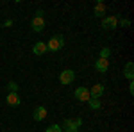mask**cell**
Returning <instances> with one entry per match:
<instances>
[{"mask_svg":"<svg viewBox=\"0 0 134 132\" xmlns=\"http://www.w3.org/2000/svg\"><path fill=\"white\" fill-rule=\"evenodd\" d=\"M63 47H64V38L61 34L52 36L48 39V43H47V50H50V52H57V50H61Z\"/></svg>","mask_w":134,"mask_h":132,"instance_id":"obj_1","label":"cell"},{"mask_svg":"<svg viewBox=\"0 0 134 132\" xmlns=\"http://www.w3.org/2000/svg\"><path fill=\"white\" fill-rule=\"evenodd\" d=\"M81 125H82V118H73V120H64L61 129L64 132H75L81 129Z\"/></svg>","mask_w":134,"mask_h":132,"instance_id":"obj_2","label":"cell"},{"mask_svg":"<svg viewBox=\"0 0 134 132\" xmlns=\"http://www.w3.org/2000/svg\"><path fill=\"white\" fill-rule=\"evenodd\" d=\"M73 79H75V71H73V70H63L61 75H59V82H61L63 86L72 84Z\"/></svg>","mask_w":134,"mask_h":132,"instance_id":"obj_3","label":"cell"},{"mask_svg":"<svg viewBox=\"0 0 134 132\" xmlns=\"http://www.w3.org/2000/svg\"><path fill=\"white\" fill-rule=\"evenodd\" d=\"M73 95H75V98H77L79 102H88V100H90V89H88V88H84V86L77 88Z\"/></svg>","mask_w":134,"mask_h":132,"instance_id":"obj_4","label":"cell"},{"mask_svg":"<svg viewBox=\"0 0 134 132\" xmlns=\"http://www.w3.org/2000/svg\"><path fill=\"white\" fill-rule=\"evenodd\" d=\"M31 27L34 32H41L45 29V20H43V16H34L31 21Z\"/></svg>","mask_w":134,"mask_h":132,"instance_id":"obj_5","label":"cell"},{"mask_svg":"<svg viewBox=\"0 0 134 132\" xmlns=\"http://www.w3.org/2000/svg\"><path fill=\"white\" fill-rule=\"evenodd\" d=\"M116 25H118V18H116V16H105V18L102 20V27L107 29V31L116 29Z\"/></svg>","mask_w":134,"mask_h":132,"instance_id":"obj_6","label":"cell"},{"mask_svg":"<svg viewBox=\"0 0 134 132\" xmlns=\"http://www.w3.org/2000/svg\"><path fill=\"white\" fill-rule=\"evenodd\" d=\"M34 122H43L45 118H47V107H43V105H40V107H36L34 109Z\"/></svg>","mask_w":134,"mask_h":132,"instance_id":"obj_7","label":"cell"},{"mask_svg":"<svg viewBox=\"0 0 134 132\" xmlns=\"http://www.w3.org/2000/svg\"><path fill=\"white\" fill-rule=\"evenodd\" d=\"M47 43L45 41H38L34 47H32V54L34 55H43V54H47Z\"/></svg>","mask_w":134,"mask_h":132,"instance_id":"obj_8","label":"cell"},{"mask_svg":"<svg viewBox=\"0 0 134 132\" xmlns=\"http://www.w3.org/2000/svg\"><path fill=\"white\" fill-rule=\"evenodd\" d=\"M5 102H7V105H9V107H18L21 100H20V96H18V93H7Z\"/></svg>","mask_w":134,"mask_h":132,"instance_id":"obj_9","label":"cell"},{"mask_svg":"<svg viewBox=\"0 0 134 132\" xmlns=\"http://www.w3.org/2000/svg\"><path fill=\"white\" fill-rule=\"evenodd\" d=\"M104 95V86L102 84H95L91 89H90V98H100Z\"/></svg>","mask_w":134,"mask_h":132,"instance_id":"obj_10","label":"cell"},{"mask_svg":"<svg viewBox=\"0 0 134 132\" xmlns=\"http://www.w3.org/2000/svg\"><path fill=\"white\" fill-rule=\"evenodd\" d=\"M95 68H97V70L98 71H107L109 70V59H102V57H98V59H97V62H95Z\"/></svg>","mask_w":134,"mask_h":132,"instance_id":"obj_11","label":"cell"},{"mask_svg":"<svg viewBox=\"0 0 134 132\" xmlns=\"http://www.w3.org/2000/svg\"><path fill=\"white\" fill-rule=\"evenodd\" d=\"M124 75L127 77V79H129V82H132V79H134V62H132V61H129L127 64H125Z\"/></svg>","mask_w":134,"mask_h":132,"instance_id":"obj_12","label":"cell"},{"mask_svg":"<svg viewBox=\"0 0 134 132\" xmlns=\"http://www.w3.org/2000/svg\"><path fill=\"white\" fill-rule=\"evenodd\" d=\"M86 104L90 105V109H93V111H97V109H100V107H102V104H100V100H98V98H90Z\"/></svg>","mask_w":134,"mask_h":132,"instance_id":"obj_13","label":"cell"},{"mask_svg":"<svg viewBox=\"0 0 134 132\" xmlns=\"http://www.w3.org/2000/svg\"><path fill=\"white\" fill-rule=\"evenodd\" d=\"M104 13H105V5H104L102 2H98L97 5H95V16H104Z\"/></svg>","mask_w":134,"mask_h":132,"instance_id":"obj_14","label":"cell"},{"mask_svg":"<svg viewBox=\"0 0 134 132\" xmlns=\"http://www.w3.org/2000/svg\"><path fill=\"white\" fill-rule=\"evenodd\" d=\"M109 55H111V48L109 47H104L102 50H100V57L102 59H109Z\"/></svg>","mask_w":134,"mask_h":132,"instance_id":"obj_15","label":"cell"},{"mask_svg":"<svg viewBox=\"0 0 134 132\" xmlns=\"http://www.w3.org/2000/svg\"><path fill=\"white\" fill-rule=\"evenodd\" d=\"M7 93H18V84L16 82H9L7 84Z\"/></svg>","mask_w":134,"mask_h":132,"instance_id":"obj_16","label":"cell"},{"mask_svg":"<svg viewBox=\"0 0 134 132\" xmlns=\"http://www.w3.org/2000/svg\"><path fill=\"white\" fill-rule=\"evenodd\" d=\"M45 132H63V129H61V125H50V127H47V130Z\"/></svg>","mask_w":134,"mask_h":132,"instance_id":"obj_17","label":"cell"},{"mask_svg":"<svg viewBox=\"0 0 134 132\" xmlns=\"http://www.w3.org/2000/svg\"><path fill=\"white\" fill-rule=\"evenodd\" d=\"M120 25H122V27H129V25H131V21L127 20V18H122V20H120Z\"/></svg>","mask_w":134,"mask_h":132,"instance_id":"obj_18","label":"cell"},{"mask_svg":"<svg viewBox=\"0 0 134 132\" xmlns=\"http://www.w3.org/2000/svg\"><path fill=\"white\" fill-rule=\"evenodd\" d=\"M129 93L134 95V82H129Z\"/></svg>","mask_w":134,"mask_h":132,"instance_id":"obj_19","label":"cell"},{"mask_svg":"<svg viewBox=\"0 0 134 132\" xmlns=\"http://www.w3.org/2000/svg\"><path fill=\"white\" fill-rule=\"evenodd\" d=\"M13 25V20H5L4 21V27H11Z\"/></svg>","mask_w":134,"mask_h":132,"instance_id":"obj_20","label":"cell"},{"mask_svg":"<svg viewBox=\"0 0 134 132\" xmlns=\"http://www.w3.org/2000/svg\"><path fill=\"white\" fill-rule=\"evenodd\" d=\"M75 132H81V130H75Z\"/></svg>","mask_w":134,"mask_h":132,"instance_id":"obj_21","label":"cell"}]
</instances>
